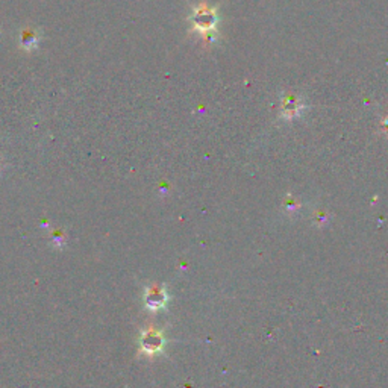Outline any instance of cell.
Segmentation results:
<instances>
[{"label":"cell","instance_id":"1","mask_svg":"<svg viewBox=\"0 0 388 388\" xmlns=\"http://www.w3.org/2000/svg\"><path fill=\"white\" fill-rule=\"evenodd\" d=\"M191 23V32L200 35L206 43L214 41L220 23V15L214 6L208 3V0H200L199 5L191 8V14L188 17Z\"/></svg>","mask_w":388,"mask_h":388},{"label":"cell","instance_id":"2","mask_svg":"<svg viewBox=\"0 0 388 388\" xmlns=\"http://www.w3.org/2000/svg\"><path fill=\"white\" fill-rule=\"evenodd\" d=\"M303 110H305V103L300 100V97L290 94L280 100V117L284 120H293L299 117Z\"/></svg>","mask_w":388,"mask_h":388},{"label":"cell","instance_id":"3","mask_svg":"<svg viewBox=\"0 0 388 388\" xmlns=\"http://www.w3.org/2000/svg\"><path fill=\"white\" fill-rule=\"evenodd\" d=\"M40 32L35 29H23L20 35V44L24 50H33L38 46Z\"/></svg>","mask_w":388,"mask_h":388},{"label":"cell","instance_id":"4","mask_svg":"<svg viewBox=\"0 0 388 388\" xmlns=\"http://www.w3.org/2000/svg\"><path fill=\"white\" fill-rule=\"evenodd\" d=\"M144 344H146V347L149 346V344H152V350H155V349H158L159 346H161V338H158L156 335H153V334H150L149 337H146V340H144Z\"/></svg>","mask_w":388,"mask_h":388}]
</instances>
